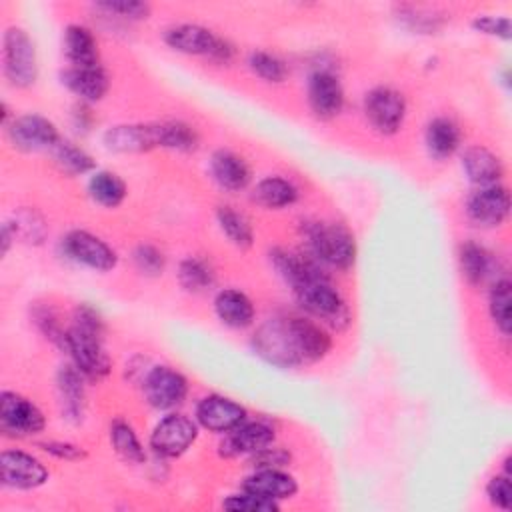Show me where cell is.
<instances>
[{
	"instance_id": "cell-41",
	"label": "cell",
	"mask_w": 512,
	"mask_h": 512,
	"mask_svg": "<svg viewBox=\"0 0 512 512\" xmlns=\"http://www.w3.org/2000/svg\"><path fill=\"white\" fill-rule=\"evenodd\" d=\"M34 318H36L38 328L44 332V336L50 338V340H52L54 344H58L60 348H64V344H66V332H68V330H64V328L60 326L56 312H54L50 306H48V308L44 306V308L36 310Z\"/></svg>"
},
{
	"instance_id": "cell-29",
	"label": "cell",
	"mask_w": 512,
	"mask_h": 512,
	"mask_svg": "<svg viewBox=\"0 0 512 512\" xmlns=\"http://www.w3.org/2000/svg\"><path fill=\"white\" fill-rule=\"evenodd\" d=\"M252 198L264 208H286L298 200V188L286 178L268 176L256 184Z\"/></svg>"
},
{
	"instance_id": "cell-18",
	"label": "cell",
	"mask_w": 512,
	"mask_h": 512,
	"mask_svg": "<svg viewBox=\"0 0 512 512\" xmlns=\"http://www.w3.org/2000/svg\"><path fill=\"white\" fill-rule=\"evenodd\" d=\"M104 144L114 152H146L160 148L158 122L112 126L104 134Z\"/></svg>"
},
{
	"instance_id": "cell-44",
	"label": "cell",
	"mask_w": 512,
	"mask_h": 512,
	"mask_svg": "<svg viewBox=\"0 0 512 512\" xmlns=\"http://www.w3.org/2000/svg\"><path fill=\"white\" fill-rule=\"evenodd\" d=\"M290 452L284 448H276V446H266L258 452L252 454V466L254 468H282L290 462Z\"/></svg>"
},
{
	"instance_id": "cell-2",
	"label": "cell",
	"mask_w": 512,
	"mask_h": 512,
	"mask_svg": "<svg viewBox=\"0 0 512 512\" xmlns=\"http://www.w3.org/2000/svg\"><path fill=\"white\" fill-rule=\"evenodd\" d=\"M302 236L308 248V256H312L316 262L348 270L356 262V240L354 234L338 222H304L302 224Z\"/></svg>"
},
{
	"instance_id": "cell-5",
	"label": "cell",
	"mask_w": 512,
	"mask_h": 512,
	"mask_svg": "<svg viewBox=\"0 0 512 512\" xmlns=\"http://www.w3.org/2000/svg\"><path fill=\"white\" fill-rule=\"evenodd\" d=\"M164 40L176 52L206 56L218 64H228L234 58V46L226 38L216 36L210 28L200 24L184 22L170 26L164 34Z\"/></svg>"
},
{
	"instance_id": "cell-3",
	"label": "cell",
	"mask_w": 512,
	"mask_h": 512,
	"mask_svg": "<svg viewBox=\"0 0 512 512\" xmlns=\"http://www.w3.org/2000/svg\"><path fill=\"white\" fill-rule=\"evenodd\" d=\"M254 350L266 362L278 368H296L304 364L294 316L268 318L252 338Z\"/></svg>"
},
{
	"instance_id": "cell-9",
	"label": "cell",
	"mask_w": 512,
	"mask_h": 512,
	"mask_svg": "<svg viewBox=\"0 0 512 512\" xmlns=\"http://www.w3.org/2000/svg\"><path fill=\"white\" fill-rule=\"evenodd\" d=\"M198 426L184 414L164 416L152 430L150 448L162 458L182 456L196 440Z\"/></svg>"
},
{
	"instance_id": "cell-8",
	"label": "cell",
	"mask_w": 512,
	"mask_h": 512,
	"mask_svg": "<svg viewBox=\"0 0 512 512\" xmlns=\"http://www.w3.org/2000/svg\"><path fill=\"white\" fill-rule=\"evenodd\" d=\"M0 426L8 436H34L44 430L46 418L34 402L4 390L0 394Z\"/></svg>"
},
{
	"instance_id": "cell-22",
	"label": "cell",
	"mask_w": 512,
	"mask_h": 512,
	"mask_svg": "<svg viewBox=\"0 0 512 512\" xmlns=\"http://www.w3.org/2000/svg\"><path fill=\"white\" fill-rule=\"evenodd\" d=\"M62 82L84 102H98L108 92L110 80L100 64L96 66H70L62 74Z\"/></svg>"
},
{
	"instance_id": "cell-11",
	"label": "cell",
	"mask_w": 512,
	"mask_h": 512,
	"mask_svg": "<svg viewBox=\"0 0 512 512\" xmlns=\"http://www.w3.org/2000/svg\"><path fill=\"white\" fill-rule=\"evenodd\" d=\"M510 214V194L502 184L480 186L466 200V216L480 228H496Z\"/></svg>"
},
{
	"instance_id": "cell-26",
	"label": "cell",
	"mask_w": 512,
	"mask_h": 512,
	"mask_svg": "<svg viewBox=\"0 0 512 512\" xmlns=\"http://www.w3.org/2000/svg\"><path fill=\"white\" fill-rule=\"evenodd\" d=\"M64 52L72 66H96L98 42L90 28L82 24H70L64 30Z\"/></svg>"
},
{
	"instance_id": "cell-4",
	"label": "cell",
	"mask_w": 512,
	"mask_h": 512,
	"mask_svg": "<svg viewBox=\"0 0 512 512\" xmlns=\"http://www.w3.org/2000/svg\"><path fill=\"white\" fill-rule=\"evenodd\" d=\"M292 290L298 304L316 320L336 330H342L348 326L350 322L348 306L328 276L312 278Z\"/></svg>"
},
{
	"instance_id": "cell-24",
	"label": "cell",
	"mask_w": 512,
	"mask_h": 512,
	"mask_svg": "<svg viewBox=\"0 0 512 512\" xmlns=\"http://www.w3.org/2000/svg\"><path fill=\"white\" fill-rule=\"evenodd\" d=\"M214 312L222 324L230 328H246L254 322V304L252 300L234 288L220 290L214 298Z\"/></svg>"
},
{
	"instance_id": "cell-30",
	"label": "cell",
	"mask_w": 512,
	"mask_h": 512,
	"mask_svg": "<svg viewBox=\"0 0 512 512\" xmlns=\"http://www.w3.org/2000/svg\"><path fill=\"white\" fill-rule=\"evenodd\" d=\"M88 192L100 206L116 208L126 198V184L118 174L110 170H98L88 180Z\"/></svg>"
},
{
	"instance_id": "cell-10",
	"label": "cell",
	"mask_w": 512,
	"mask_h": 512,
	"mask_svg": "<svg viewBox=\"0 0 512 512\" xmlns=\"http://www.w3.org/2000/svg\"><path fill=\"white\" fill-rule=\"evenodd\" d=\"M144 396L158 410L180 406L188 394V380L182 372L170 366H152L144 376Z\"/></svg>"
},
{
	"instance_id": "cell-1",
	"label": "cell",
	"mask_w": 512,
	"mask_h": 512,
	"mask_svg": "<svg viewBox=\"0 0 512 512\" xmlns=\"http://www.w3.org/2000/svg\"><path fill=\"white\" fill-rule=\"evenodd\" d=\"M64 350L90 380H100L110 372V358L104 352V322L92 306L82 304L74 310Z\"/></svg>"
},
{
	"instance_id": "cell-39",
	"label": "cell",
	"mask_w": 512,
	"mask_h": 512,
	"mask_svg": "<svg viewBox=\"0 0 512 512\" xmlns=\"http://www.w3.org/2000/svg\"><path fill=\"white\" fill-rule=\"evenodd\" d=\"M134 264L136 268L146 274V276H158L162 274L164 266H166V258L162 254V250H158L152 244H140L134 250Z\"/></svg>"
},
{
	"instance_id": "cell-12",
	"label": "cell",
	"mask_w": 512,
	"mask_h": 512,
	"mask_svg": "<svg viewBox=\"0 0 512 512\" xmlns=\"http://www.w3.org/2000/svg\"><path fill=\"white\" fill-rule=\"evenodd\" d=\"M64 252L70 260L96 272H108L118 262L116 252L102 238L86 230H72L64 238Z\"/></svg>"
},
{
	"instance_id": "cell-40",
	"label": "cell",
	"mask_w": 512,
	"mask_h": 512,
	"mask_svg": "<svg viewBox=\"0 0 512 512\" xmlns=\"http://www.w3.org/2000/svg\"><path fill=\"white\" fill-rule=\"evenodd\" d=\"M96 8L104 10L106 14H114L128 20H142L150 14V4L136 2V0H114V2H98Z\"/></svg>"
},
{
	"instance_id": "cell-17",
	"label": "cell",
	"mask_w": 512,
	"mask_h": 512,
	"mask_svg": "<svg viewBox=\"0 0 512 512\" xmlns=\"http://www.w3.org/2000/svg\"><path fill=\"white\" fill-rule=\"evenodd\" d=\"M274 442V428L268 422H242L234 430L226 432V438L220 442V454L226 458L240 454H254Z\"/></svg>"
},
{
	"instance_id": "cell-38",
	"label": "cell",
	"mask_w": 512,
	"mask_h": 512,
	"mask_svg": "<svg viewBox=\"0 0 512 512\" xmlns=\"http://www.w3.org/2000/svg\"><path fill=\"white\" fill-rule=\"evenodd\" d=\"M222 506L226 510H232V512H274L278 510V502L274 500H268V498H262L258 494H252V492H242V494H232L228 496Z\"/></svg>"
},
{
	"instance_id": "cell-46",
	"label": "cell",
	"mask_w": 512,
	"mask_h": 512,
	"mask_svg": "<svg viewBox=\"0 0 512 512\" xmlns=\"http://www.w3.org/2000/svg\"><path fill=\"white\" fill-rule=\"evenodd\" d=\"M40 446H42V450H46L48 454H52V456H56L60 460H80V458L86 456V452L80 446L70 444V442H56V440H52V442H44Z\"/></svg>"
},
{
	"instance_id": "cell-6",
	"label": "cell",
	"mask_w": 512,
	"mask_h": 512,
	"mask_svg": "<svg viewBox=\"0 0 512 512\" xmlns=\"http://www.w3.org/2000/svg\"><path fill=\"white\" fill-rule=\"evenodd\" d=\"M2 64L8 82L16 88H28L38 78V58L34 40L26 30L12 26L4 34Z\"/></svg>"
},
{
	"instance_id": "cell-16",
	"label": "cell",
	"mask_w": 512,
	"mask_h": 512,
	"mask_svg": "<svg viewBox=\"0 0 512 512\" xmlns=\"http://www.w3.org/2000/svg\"><path fill=\"white\" fill-rule=\"evenodd\" d=\"M308 104L320 120L338 116L344 108V90L330 70H316L308 78Z\"/></svg>"
},
{
	"instance_id": "cell-43",
	"label": "cell",
	"mask_w": 512,
	"mask_h": 512,
	"mask_svg": "<svg viewBox=\"0 0 512 512\" xmlns=\"http://www.w3.org/2000/svg\"><path fill=\"white\" fill-rule=\"evenodd\" d=\"M12 228L14 234H22L30 242H42V238L46 236V224L42 222V218L28 210L16 218V224Z\"/></svg>"
},
{
	"instance_id": "cell-15",
	"label": "cell",
	"mask_w": 512,
	"mask_h": 512,
	"mask_svg": "<svg viewBox=\"0 0 512 512\" xmlns=\"http://www.w3.org/2000/svg\"><path fill=\"white\" fill-rule=\"evenodd\" d=\"M246 416L248 412L242 404L220 394H210L202 398L200 404L196 406V422L202 428L218 434H226L234 430L246 420Z\"/></svg>"
},
{
	"instance_id": "cell-31",
	"label": "cell",
	"mask_w": 512,
	"mask_h": 512,
	"mask_svg": "<svg viewBox=\"0 0 512 512\" xmlns=\"http://www.w3.org/2000/svg\"><path fill=\"white\" fill-rule=\"evenodd\" d=\"M158 134H160V148L178 150V152H192L198 148V132L182 122V120H166L158 122Z\"/></svg>"
},
{
	"instance_id": "cell-13",
	"label": "cell",
	"mask_w": 512,
	"mask_h": 512,
	"mask_svg": "<svg viewBox=\"0 0 512 512\" xmlns=\"http://www.w3.org/2000/svg\"><path fill=\"white\" fill-rule=\"evenodd\" d=\"M0 480L8 488L30 490L48 480V470L36 456L28 452L4 450L0 456Z\"/></svg>"
},
{
	"instance_id": "cell-28",
	"label": "cell",
	"mask_w": 512,
	"mask_h": 512,
	"mask_svg": "<svg viewBox=\"0 0 512 512\" xmlns=\"http://www.w3.org/2000/svg\"><path fill=\"white\" fill-rule=\"evenodd\" d=\"M460 272L470 286L482 284L492 270V254L478 242H464L458 252Z\"/></svg>"
},
{
	"instance_id": "cell-37",
	"label": "cell",
	"mask_w": 512,
	"mask_h": 512,
	"mask_svg": "<svg viewBox=\"0 0 512 512\" xmlns=\"http://www.w3.org/2000/svg\"><path fill=\"white\" fill-rule=\"evenodd\" d=\"M248 66L258 78H262L266 82H282L288 74L286 62L282 58H278L276 54H270L264 50L252 52L248 58Z\"/></svg>"
},
{
	"instance_id": "cell-35",
	"label": "cell",
	"mask_w": 512,
	"mask_h": 512,
	"mask_svg": "<svg viewBox=\"0 0 512 512\" xmlns=\"http://www.w3.org/2000/svg\"><path fill=\"white\" fill-rule=\"evenodd\" d=\"M110 442L114 446V450L128 462H134V464H140L144 462L146 454H144V448L134 432V428L124 422V420H114L112 426H110Z\"/></svg>"
},
{
	"instance_id": "cell-36",
	"label": "cell",
	"mask_w": 512,
	"mask_h": 512,
	"mask_svg": "<svg viewBox=\"0 0 512 512\" xmlns=\"http://www.w3.org/2000/svg\"><path fill=\"white\" fill-rule=\"evenodd\" d=\"M54 160L58 164V168L66 174H84V172H90L94 168V160L92 156L82 150L80 146L72 144V142H66V140H60L54 148Z\"/></svg>"
},
{
	"instance_id": "cell-34",
	"label": "cell",
	"mask_w": 512,
	"mask_h": 512,
	"mask_svg": "<svg viewBox=\"0 0 512 512\" xmlns=\"http://www.w3.org/2000/svg\"><path fill=\"white\" fill-rule=\"evenodd\" d=\"M216 218L220 224V230L228 236V240L240 248L252 246L254 232L248 222V218L242 212H236L232 206H220L216 210Z\"/></svg>"
},
{
	"instance_id": "cell-23",
	"label": "cell",
	"mask_w": 512,
	"mask_h": 512,
	"mask_svg": "<svg viewBox=\"0 0 512 512\" xmlns=\"http://www.w3.org/2000/svg\"><path fill=\"white\" fill-rule=\"evenodd\" d=\"M462 168L464 174L472 184L480 186H492L500 184L504 176V164L492 150L484 146H470L464 150L462 156Z\"/></svg>"
},
{
	"instance_id": "cell-19",
	"label": "cell",
	"mask_w": 512,
	"mask_h": 512,
	"mask_svg": "<svg viewBox=\"0 0 512 512\" xmlns=\"http://www.w3.org/2000/svg\"><path fill=\"white\" fill-rule=\"evenodd\" d=\"M270 260L272 266L276 268V272L292 286H300L312 278H320L326 276V272L322 270L320 262H316L312 256L308 254H300V252H292L286 248H274L270 252Z\"/></svg>"
},
{
	"instance_id": "cell-32",
	"label": "cell",
	"mask_w": 512,
	"mask_h": 512,
	"mask_svg": "<svg viewBox=\"0 0 512 512\" xmlns=\"http://www.w3.org/2000/svg\"><path fill=\"white\" fill-rule=\"evenodd\" d=\"M178 280L188 292L198 294V292H206L208 288H212L216 276H214V268L206 260L190 256L180 262Z\"/></svg>"
},
{
	"instance_id": "cell-25",
	"label": "cell",
	"mask_w": 512,
	"mask_h": 512,
	"mask_svg": "<svg viewBox=\"0 0 512 512\" xmlns=\"http://www.w3.org/2000/svg\"><path fill=\"white\" fill-rule=\"evenodd\" d=\"M424 140H426V148H428L430 156L444 160L458 150L462 134H460L458 124L452 118L438 116L428 122Z\"/></svg>"
},
{
	"instance_id": "cell-20",
	"label": "cell",
	"mask_w": 512,
	"mask_h": 512,
	"mask_svg": "<svg viewBox=\"0 0 512 512\" xmlns=\"http://www.w3.org/2000/svg\"><path fill=\"white\" fill-rule=\"evenodd\" d=\"M210 174L214 178V182L228 190V192H238L244 190L250 184L252 172L248 162L232 152V150H216L210 158Z\"/></svg>"
},
{
	"instance_id": "cell-33",
	"label": "cell",
	"mask_w": 512,
	"mask_h": 512,
	"mask_svg": "<svg viewBox=\"0 0 512 512\" xmlns=\"http://www.w3.org/2000/svg\"><path fill=\"white\" fill-rule=\"evenodd\" d=\"M512 284L508 278H500L492 284L490 288V298H488V308L490 316L496 324V328L502 332V336L510 334L512 328V314H510V304H512Z\"/></svg>"
},
{
	"instance_id": "cell-27",
	"label": "cell",
	"mask_w": 512,
	"mask_h": 512,
	"mask_svg": "<svg viewBox=\"0 0 512 512\" xmlns=\"http://www.w3.org/2000/svg\"><path fill=\"white\" fill-rule=\"evenodd\" d=\"M84 374L72 364V366H62L58 370V394L62 400V408L70 418H80L84 412Z\"/></svg>"
},
{
	"instance_id": "cell-45",
	"label": "cell",
	"mask_w": 512,
	"mask_h": 512,
	"mask_svg": "<svg viewBox=\"0 0 512 512\" xmlns=\"http://www.w3.org/2000/svg\"><path fill=\"white\" fill-rule=\"evenodd\" d=\"M472 26L482 34L498 36L504 40L510 38V20L506 16H478Z\"/></svg>"
},
{
	"instance_id": "cell-42",
	"label": "cell",
	"mask_w": 512,
	"mask_h": 512,
	"mask_svg": "<svg viewBox=\"0 0 512 512\" xmlns=\"http://www.w3.org/2000/svg\"><path fill=\"white\" fill-rule=\"evenodd\" d=\"M486 496L488 500L502 508V510H510L512 504V484H510V474H496L490 478L488 486H486Z\"/></svg>"
},
{
	"instance_id": "cell-14",
	"label": "cell",
	"mask_w": 512,
	"mask_h": 512,
	"mask_svg": "<svg viewBox=\"0 0 512 512\" xmlns=\"http://www.w3.org/2000/svg\"><path fill=\"white\" fill-rule=\"evenodd\" d=\"M10 142L24 152H36L44 148H54L60 142L58 128L44 116L38 114H24L14 118L8 128Z\"/></svg>"
},
{
	"instance_id": "cell-7",
	"label": "cell",
	"mask_w": 512,
	"mask_h": 512,
	"mask_svg": "<svg viewBox=\"0 0 512 512\" xmlns=\"http://www.w3.org/2000/svg\"><path fill=\"white\" fill-rule=\"evenodd\" d=\"M364 114L380 134H394L406 118V98L392 86H376L364 98Z\"/></svg>"
},
{
	"instance_id": "cell-21",
	"label": "cell",
	"mask_w": 512,
	"mask_h": 512,
	"mask_svg": "<svg viewBox=\"0 0 512 512\" xmlns=\"http://www.w3.org/2000/svg\"><path fill=\"white\" fill-rule=\"evenodd\" d=\"M242 490L278 502L292 498L298 492V484L280 468H256V472L242 482Z\"/></svg>"
}]
</instances>
